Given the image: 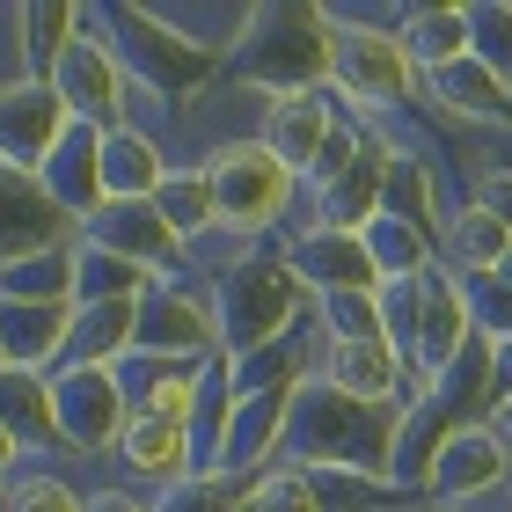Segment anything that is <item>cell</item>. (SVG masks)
<instances>
[{
	"instance_id": "cell-7",
	"label": "cell",
	"mask_w": 512,
	"mask_h": 512,
	"mask_svg": "<svg viewBox=\"0 0 512 512\" xmlns=\"http://www.w3.org/2000/svg\"><path fill=\"white\" fill-rule=\"evenodd\" d=\"M205 183H213L220 227H235V235H249V242H264L271 227L293 213V198H300V176L256 132L220 139V147L205 154Z\"/></svg>"
},
{
	"instance_id": "cell-13",
	"label": "cell",
	"mask_w": 512,
	"mask_h": 512,
	"mask_svg": "<svg viewBox=\"0 0 512 512\" xmlns=\"http://www.w3.org/2000/svg\"><path fill=\"white\" fill-rule=\"evenodd\" d=\"M81 235L96 249H110V256H125V264H139V271H154V278H183V242L169 235V220L154 213V198L96 205V213L81 220Z\"/></svg>"
},
{
	"instance_id": "cell-9",
	"label": "cell",
	"mask_w": 512,
	"mask_h": 512,
	"mask_svg": "<svg viewBox=\"0 0 512 512\" xmlns=\"http://www.w3.org/2000/svg\"><path fill=\"white\" fill-rule=\"evenodd\" d=\"M52 88H59V103H66V118H74V125L118 132V125L132 118V110H125V66H118V52H110V37L96 30V8H88L81 37L59 52Z\"/></svg>"
},
{
	"instance_id": "cell-16",
	"label": "cell",
	"mask_w": 512,
	"mask_h": 512,
	"mask_svg": "<svg viewBox=\"0 0 512 512\" xmlns=\"http://www.w3.org/2000/svg\"><path fill=\"white\" fill-rule=\"evenodd\" d=\"M337 125H344V103L330 96V88H300V96H264V125H256V139H264L293 176H308Z\"/></svg>"
},
{
	"instance_id": "cell-28",
	"label": "cell",
	"mask_w": 512,
	"mask_h": 512,
	"mask_svg": "<svg viewBox=\"0 0 512 512\" xmlns=\"http://www.w3.org/2000/svg\"><path fill=\"white\" fill-rule=\"evenodd\" d=\"M0 425H8L22 447H59L52 374H30V366H0Z\"/></svg>"
},
{
	"instance_id": "cell-47",
	"label": "cell",
	"mask_w": 512,
	"mask_h": 512,
	"mask_svg": "<svg viewBox=\"0 0 512 512\" xmlns=\"http://www.w3.org/2000/svg\"><path fill=\"white\" fill-rule=\"evenodd\" d=\"M0 366H8V344H0Z\"/></svg>"
},
{
	"instance_id": "cell-31",
	"label": "cell",
	"mask_w": 512,
	"mask_h": 512,
	"mask_svg": "<svg viewBox=\"0 0 512 512\" xmlns=\"http://www.w3.org/2000/svg\"><path fill=\"white\" fill-rule=\"evenodd\" d=\"M154 213L169 220V235L191 249V242H205L220 227V205H213V183H205V169H169V183L154 191Z\"/></svg>"
},
{
	"instance_id": "cell-8",
	"label": "cell",
	"mask_w": 512,
	"mask_h": 512,
	"mask_svg": "<svg viewBox=\"0 0 512 512\" xmlns=\"http://www.w3.org/2000/svg\"><path fill=\"white\" fill-rule=\"evenodd\" d=\"M52 417H59V447L118 454V439L132 425V395L118 381V366H59L52 374Z\"/></svg>"
},
{
	"instance_id": "cell-38",
	"label": "cell",
	"mask_w": 512,
	"mask_h": 512,
	"mask_svg": "<svg viewBox=\"0 0 512 512\" xmlns=\"http://www.w3.org/2000/svg\"><path fill=\"white\" fill-rule=\"evenodd\" d=\"M242 512H315V491H308V476H300L293 461H278V469H264L249 483Z\"/></svg>"
},
{
	"instance_id": "cell-12",
	"label": "cell",
	"mask_w": 512,
	"mask_h": 512,
	"mask_svg": "<svg viewBox=\"0 0 512 512\" xmlns=\"http://www.w3.org/2000/svg\"><path fill=\"white\" fill-rule=\"evenodd\" d=\"M505 469H512L505 432H498V425H461V432H447V447L432 454L425 498H439L447 512H454V505H476V498L505 491Z\"/></svg>"
},
{
	"instance_id": "cell-3",
	"label": "cell",
	"mask_w": 512,
	"mask_h": 512,
	"mask_svg": "<svg viewBox=\"0 0 512 512\" xmlns=\"http://www.w3.org/2000/svg\"><path fill=\"white\" fill-rule=\"evenodd\" d=\"M381 330H388L395 352H403L410 381H439L476 344L469 293H461V278L447 264L425 271V278H403V286H381Z\"/></svg>"
},
{
	"instance_id": "cell-30",
	"label": "cell",
	"mask_w": 512,
	"mask_h": 512,
	"mask_svg": "<svg viewBox=\"0 0 512 512\" xmlns=\"http://www.w3.org/2000/svg\"><path fill=\"white\" fill-rule=\"evenodd\" d=\"M147 286H161L154 271L125 264V256H110L96 242H74V308H103V300H147Z\"/></svg>"
},
{
	"instance_id": "cell-39",
	"label": "cell",
	"mask_w": 512,
	"mask_h": 512,
	"mask_svg": "<svg viewBox=\"0 0 512 512\" xmlns=\"http://www.w3.org/2000/svg\"><path fill=\"white\" fill-rule=\"evenodd\" d=\"M8 512H88V498H81L66 476L37 469V476H15V483H8Z\"/></svg>"
},
{
	"instance_id": "cell-40",
	"label": "cell",
	"mask_w": 512,
	"mask_h": 512,
	"mask_svg": "<svg viewBox=\"0 0 512 512\" xmlns=\"http://www.w3.org/2000/svg\"><path fill=\"white\" fill-rule=\"evenodd\" d=\"M469 205H476V213H491L505 235H512V169H483L469 183Z\"/></svg>"
},
{
	"instance_id": "cell-34",
	"label": "cell",
	"mask_w": 512,
	"mask_h": 512,
	"mask_svg": "<svg viewBox=\"0 0 512 512\" xmlns=\"http://www.w3.org/2000/svg\"><path fill=\"white\" fill-rule=\"evenodd\" d=\"M0 300H74V249L8 264V271H0Z\"/></svg>"
},
{
	"instance_id": "cell-29",
	"label": "cell",
	"mask_w": 512,
	"mask_h": 512,
	"mask_svg": "<svg viewBox=\"0 0 512 512\" xmlns=\"http://www.w3.org/2000/svg\"><path fill=\"white\" fill-rule=\"evenodd\" d=\"M505 249H512V235H505L491 213H476V205H454V213H447L439 264H447L454 278H483V271H498V264H505Z\"/></svg>"
},
{
	"instance_id": "cell-46",
	"label": "cell",
	"mask_w": 512,
	"mask_h": 512,
	"mask_svg": "<svg viewBox=\"0 0 512 512\" xmlns=\"http://www.w3.org/2000/svg\"><path fill=\"white\" fill-rule=\"evenodd\" d=\"M505 498H512V469H505Z\"/></svg>"
},
{
	"instance_id": "cell-32",
	"label": "cell",
	"mask_w": 512,
	"mask_h": 512,
	"mask_svg": "<svg viewBox=\"0 0 512 512\" xmlns=\"http://www.w3.org/2000/svg\"><path fill=\"white\" fill-rule=\"evenodd\" d=\"M315 491V512H395L403 491L381 476H359V469H300Z\"/></svg>"
},
{
	"instance_id": "cell-35",
	"label": "cell",
	"mask_w": 512,
	"mask_h": 512,
	"mask_svg": "<svg viewBox=\"0 0 512 512\" xmlns=\"http://www.w3.org/2000/svg\"><path fill=\"white\" fill-rule=\"evenodd\" d=\"M461 293H469L476 337L491 344V352H505V344H512V286H505L498 271H483V278H461Z\"/></svg>"
},
{
	"instance_id": "cell-6",
	"label": "cell",
	"mask_w": 512,
	"mask_h": 512,
	"mask_svg": "<svg viewBox=\"0 0 512 512\" xmlns=\"http://www.w3.org/2000/svg\"><path fill=\"white\" fill-rule=\"evenodd\" d=\"M96 30L103 37H118L110 52H118L125 66V88H139V96H154V103H191L205 81H213V52H198L183 30H169L154 8H96Z\"/></svg>"
},
{
	"instance_id": "cell-5",
	"label": "cell",
	"mask_w": 512,
	"mask_h": 512,
	"mask_svg": "<svg viewBox=\"0 0 512 512\" xmlns=\"http://www.w3.org/2000/svg\"><path fill=\"white\" fill-rule=\"evenodd\" d=\"M330 59H337V37H330V15L322 8H256L242 52H235L242 88H256V96L330 88Z\"/></svg>"
},
{
	"instance_id": "cell-27",
	"label": "cell",
	"mask_w": 512,
	"mask_h": 512,
	"mask_svg": "<svg viewBox=\"0 0 512 512\" xmlns=\"http://www.w3.org/2000/svg\"><path fill=\"white\" fill-rule=\"evenodd\" d=\"M395 37H403L417 74H439V66L469 59V8H410L395 15Z\"/></svg>"
},
{
	"instance_id": "cell-1",
	"label": "cell",
	"mask_w": 512,
	"mask_h": 512,
	"mask_svg": "<svg viewBox=\"0 0 512 512\" xmlns=\"http://www.w3.org/2000/svg\"><path fill=\"white\" fill-rule=\"evenodd\" d=\"M395 439H403V403H359L330 381H308L293 395L286 461L293 469H359L395 483Z\"/></svg>"
},
{
	"instance_id": "cell-23",
	"label": "cell",
	"mask_w": 512,
	"mask_h": 512,
	"mask_svg": "<svg viewBox=\"0 0 512 512\" xmlns=\"http://www.w3.org/2000/svg\"><path fill=\"white\" fill-rule=\"evenodd\" d=\"M118 461L139 476V483H183L198 469V447H191V425H169V417H132L125 439H118Z\"/></svg>"
},
{
	"instance_id": "cell-45",
	"label": "cell",
	"mask_w": 512,
	"mask_h": 512,
	"mask_svg": "<svg viewBox=\"0 0 512 512\" xmlns=\"http://www.w3.org/2000/svg\"><path fill=\"white\" fill-rule=\"evenodd\" d=\"M0 505H8V476H0Z\"/></svg>"
},
{
	"instance_id": "cell-2",
	"label": "cell",
	"mask_w": 512,
	"mask_h": 512,
	"mask_svg": "<svg viewBox=\"0 0 512 512\" xmlns=\"http://www.w3.org/2000/svg\"><path fill=\"white\" fill-rule=\"evenodd\" d=\"M330 15V37H337V59H330V96L352 110L359 125H381V110H410L425 96V74L410 66L395 22L374 15H344V8H322Z\"/></svg>"
},
{
	"instance_id": "cell-43",
	"label": "cell",
	"mask_w": 512,
	"mask_h": 512,
	"mask_svg": "<svg viewBox=\"0 0 512 512\" xmlns=\"http://www.w3.org/2000/svg\"><path fill=\"white\" fill-rule=\"evenodd\" d=\"M491 425H512V388L498 395V410H491Z\"/></svg>"
},
{
	"instance_id": "cell-15",
	"label": "cell",
	"mask_w": 512,
	"mask_h": 512,
	"mask_svg": "<svg viewBox=\"0 0 512 512\" xmlns=\"http://www.w3.org/2000/svg\"><path fill=\"white\" fill-rule=\"evenodd\" d=\"M278 256L293 264V278L315 300L322 293H381V271H374V256H366V242L337 235V227H300V235L278 242Z\"/></svg>"
},
{
	"instance_id": "cell-24",
	"label": "cell",
	"mask_w": 512,
	"mask_h": 512,
	"mask_svg": "<svg viewBox=\"0 0 512 512\" xmlns=\"http://www.w3.org/2000/svg\"><path fill=\"white\" fill-rule=\"evenodd\" d=\"M161 183H169V161H161V147L139 125H118V132H103V205L118 198V205H132V198H154Z\"/></svg>"
},
{
	"instance_id": "cell-17",
	"label": "cell",
	"mask_w": 512,
	"mask_h": 512,
	"mask_svg": "<svg viewBox=\"0 0 512 512\" xmlns=\"http://www.w3.org/2000/svg\"><path fill=\"white\" fill-rule=\"evenodd\" d=\"M66 103L52 81H15L0 88V161H15V169H44V154L66 139Z\"/></svg>"
},
{
	"instance_id": "cell-44",
	"label": "cell",
	"mask_w": 512,
	"mask_h": 512,
	"mask_svg": "<svg viewBox=\"0 0 512 512\" xmlns=\"http://www.w3.org/2000/svg\"><path fill=\"white\" fill-rule=\"evenodd\" d=\"M498 278H505V286H512V249H505V264H498Z\"/></svg>"
},
{
	"instance_id": "cell-26",
	"label": "cell",
	"mask_w": 512,
	"mask_h": 512,
	"mask_svg": "<svg viewBox=\"0 0 512 512\" xmlns=\"http://www.w3.org/2000/svg\"><path fill=\"white\" fill-rule=\"evenodd\" d=\"M359 242H366V256H374L381 286H403V278H425V271H439V235H425V227H410V220H388V213H374V220L359 227Z\"/></svg>"
},
{
	"instance_id": "cell-41",
	"label": "cell",
	"mask_w": 512,
	"mask_h": 512,
	"mask_svg": "<svg viewBox=\"0 0 512 512\" xmlns=\"http://www.w3.org/2000/svg\"><path fill=\"white\" fill-rule=\"evenodd\" d=\"M88 512H154L147 498H132L125 483H110V491H88Z\"/></svg>"
},
{
	"instance_id": "cell-42",
	"label": "cell",
	"mask_w": 512,
	"mask_h": 512,
	"mask_svg": "<svg viewBox=\"0 0 512 512\" xmlns=\"http://www.w3.org/2000/svg\"><path fill=\"white\" fill-rule=\"evenodd\" d=\"M15 454H22V439H15L8 425H0V476H8V461H15Z\"/></svg>"
},
{
	"instance_id": "cell-25",
	"label": "cell",
	"mask_w": 512,
	"mask_h": 512,
	"mask_svg": "<svg viewBox=\"0 0 512 512\" xmlns=\"http://www.w3.org/2000/svg\"><path fill=\"white\" fill-rule=\"evenodd\" d=\"M381 213H388V220L425 227V235H447V198H439V169H432L425 154L395 147V161H388V183H381Z\"/></svg>"
},
{
	"instance_id": "cell-22",
	"label": "cell",
	"mask_w": 512,
	"mask_h": 512,
	"mask_svg": "<svg viewBox=\"0 0 512 512\" xmlns=\"http://www.w3.org/2000/svg\"><path fill=\"white\" fill-rule=\"evenodd\" d=\"M132 330H139V300H103V308H74L59 344V366H125L132 359ZM52 366V374H59Z\"/></svg>"
},
{
	"instance_id": "cell-10",
	"label": "cell",
	"mask_w": 512,
	"mask_h": 512,
	"mask_svg": "<svg viewBox=\"0 0 512 512\" xmlns=\"http://www.w3.org/2000/svg\"><path fill=\"white\" fill-rule=\"evenodd\" d=\"M132 352H139V359H183V366L220 359L213 300L191 293L183 278H161V286H147V300H139V330H132Z\"/></svg>"
},
{
	"instance_id": "cell-19",
	"label": "cell",
	"mask_w": 512,
	"mask_h": 512,
	"mask_svg": "<svg viewBox=\"0 0 512 512\" xmlns=\"http://www.w3.org/2000/svg\"><path fill=\"white\" fill-rule=\"evenodd\" d=\"M425 103L476 132H512V81H498L483 59H454L439 74H425Z\"/></svg>"
},
{
	"instance_id": "cell-37",
	"label": "cell",
	"mask_w": 512,
	"mask_h": 512,
	"mask_svg": "<svg viewBox=\"0 0 512 512\" xmlns=\"http://www.w3.org/2000/svg\"><path fill=\"white\" fill-rule=\"evenodd\" d=\"M469 59H483L498 81H512V0L469 8Z\"/></svg>"
},
{
	"instance_id": "cell-33",
	"label": "cell",
	"mask_w": 512,
	"mask_h": 512,
	"mask_svg": "<svg viewBox=\"0 0 512 512\" xmlns=\"http://www.w3.org/2000/svg\"><path fill=\"white\" fill-rule=\"evenodd\" d=\"M249 483H256V476H235V469H191L183 483H169V491H161L154 512H242Z\"/></svg>"
},
{
	"instance_id": "cell-21",
	"label": "cell",
	"mask_w": 512,
	"mask_h": 512,
	"mask_svg": "<svg viewBox=\"0 0 512 512\" xmlns=\"http://www.w3.org/2000/svg\"><path fill=\"white\" fill-rule=\"evenodd\" d=\"M66 322H74V300H0V344H8V366H30V374H52Z\"/></svg>"
},
{
	"instance_id": "cell-18",
	"label": "cell",
	"mask_w": 512,
	"mask_h": 512,
	"mask_svg": "<svg viewBox=\"0 0 512 512\" xmlns=\"http://www.w3.org/2000/svg\"><path fill=\"white\" fill-rule=\"evenodd\" d=\"M322 344H330V352H322V381L359 395V403H403V395L425 388V381H410V366H403V352H395L388 337H359V344L322 337Z\"/></svg>"
},
{
	"instance_id": "cell-36",
	"label": "cell",
	"mask_w": 512,
	"mask_h": 512,
	"mask_svg": "<svg viewBox=\"0 0 512 512\" xmlns=\"http://www.w3.org/2000/svg\"><path fill=\"white\" fill-rule=\"evenodd\" d=\"M315 315H322V337H337V344L388 337V330H381V293H322Z\"/></svg>"
},
{
	"instance_id": "cell-11",
	"label": "cell",
	"mask_w": 512,
	"mask_h": 512,
	"mask_svg": "<svg viewBox=\"0 0 512 512\" xmlns=\"http://www.w3.org/2000/svg\"><path fill=\"white\" fill-rule=\"evenodd\" d=\"M74 242H81V220L59 213V198L37 183V169L0 161V271L52 256V249H74Z\"/></svg>"
},
{
	"instance_id": "cell-20",
	"label": "cell",
	"mask_w": 512,
	"mask_h": 512,
	"mask_svg": "<svg viewBox=\"0 0 512 512\" xmlns=\"http://www.w3.org/2000/svg\"><path fill=\"white\" fill-rule=\"evenodd\" d=\"M37 183L59 198V213L88 220V213L103 205V132H96V125H66V139L44 154Z\"/></svg>"
},
{
	"instance_id": "cell-4",
	"label": "cell",
	"mask_w": 512,
	"mask_h": 512,
	"mask_svg": "<svg viewBox=\"0 0 512 512\" xmlns=\"http://www.w3.org/2000/svg\"><path fill=\"white\" fill-rule=\"evenodd\" d=\"M205 300H213V322H220V352L249 359V352H264V344H278L286 330H300V308H308L315 293L293 278V264L278 249H256L227 278H213Z\"/></svg>"
},
{
	"instance_id": "cell-14",
	"label": "cell",
	"mask_w": 512,
	"mask_h": 512,
	"mask_svg": "<svg viewBox=\"0 0 512 512\" xmlns=\"http://www.w3.org/2000/svg\"><path fill=\"white\" fill-rule=\"evenodd\" d=\"M388 161H395V139H388L381 125H366L359 154L344 161V169H337L330 183H315V220H308V227H337V235H359V227L381 213Z\"/></svg>"
}]
</instances>
